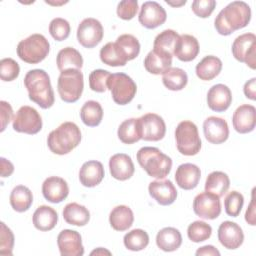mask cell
<instances>
[{
	"instance_id": "obj_1",
	"label": "cell",
	"mask_w": 256,
	"mask_h": 256,
	"mask_svg": "<svg viewBox=\"0 0 256 256\" xmlns=\"http://www.w3.org/2000/svg\"><path fill=\"white\" fill-rule=\"evenodd\" d=\"M251 20V8L244 1H233L224 7L216 16L214 27L223 36L246 27Z\"/></svg>"
},
{
	"instance_id": "obj_2",
	"label": "cell",
	"mask_w": 256,
	"mask_h": 256,
	"mask_svg": "<svg viewBox=\"0 0 256 256\" xmlns=\"http://www.w3.org/2000/svg\"><path fill=\"white\" fill-rule=\"evenodd\" d=\"M29 99L42 109L50 108L55 101L54 91L48 73L43 69L29 70L24 77Z\"/></svg>"
},
{
	"instance_id": "obj_3",
	"label": "cell",
	"mask_w": 256,
	"mask_h": 256,
	"mask_svg": "<svg viewBox=\"0 0 256 256\" xmlns=\"http://www.w3.org/2000/svg\"><path fill=\"white\" fill-rule=\"evenodd\" d=\"M81 142L80 128L74 122H64L52 130L47 137L50 151L57 155H65L75 149Z\"/></svg>"
},
{
	"instance_id": "obj_4",
	"label": "cell",
	"mask_w": 256,
	"mask_h": 256,
	"mask_svg": "<svg viewBox=\"0 0 256 256\" xmlns=\"http://www.w3.org/2000/svg\"><path fill=\"white\" fill-rule=\"evenodd\" d=\"M136 157L141 168L151 177L163 179L171 171V158L156 147H142L138 150Z\"/></svg>"
},
{
	"instance_id": "obj_5",
	"label": "cell",
	"mask_w": 256,
	"mask_h": 256,
	"mask_svg": "<svg viewBox=\"0 0 256 256\" xmlns=\"http://www.w3.org/2000/svg\"><path fill=\"white\" fill-rule=\"evenodd\" d=\"M49 51L50 44L48 40L39 33L28 36L17 45L18 57L28 64L40 63L48 56Z\"/></svg>"
},
{
	"instance_id": "obj_6",
	"label": "cell",
	"mask_w": 256,
	"mask_h": 256,
	"mask_svg": "<svg viewBox=\"0 0 256 256\" xmlns=\"http://www.w3.org/2000/svg\"><path fill=\"white\" fill-rule=\"evenodd\" d=\"M84 88L83 74L79 69H67L60 72L57 90L60 98L66 103L79 100Z\"/></svg>"
},
{
	"instance_id": "obj_7",
	"label": "cell",
	"mask_w": 256,
	"mask_h": 256,
	"mask_svg": "<svg viewBox=\"0 0 256 256\" xmlns=\"http://www.w3.org/2000/svg\"><path fill=\"white\" fill-rule=\"evenodd\" d=\"M175 140L178 151L185 156H194L201 149L198 128L192 121H181L175 129Z\"/></svg>"
},
{
	"instance_id": "obj_8",
	"label": "cell",
	"mask_w": 256,
	"mask_h": 256,
	"mask_svg": "<svg viewBox=\"0 0 256 256\" xmlns=\"http://www.w3.org/2000/svg\"><path fill=\"white\" fill-rule=\"evenodd\" d=\"M107 89L110 90L116 104L126 105L133 100L137 86L130 76L120 72L110 75L107 81Z\"/></svg>"
},
{
	"instance_id": "obj_9",
	"label": "cell",
	"mask_w": 256,
	"mask_h": 256,
	"mask_svg": "<svg viewBox=\"0 0 256 256\" xmlns=\"http://www.w3.org/2000/svg\"><path fill=\"white\" fill-rule=\"evenodd\" d=\"M12 127L19 133L37 134L42 129V118L35 108L24 105L19 108L13 117Z\"/></svg>"
},
{
	"instance_id": "obj_10",
	"label": "cell",
	"mask_w": 256,
	"mask_h": 256,
	"mask_svg": "<svg viewBox=\"0 0 256 256\" xmlns=\"http://www.w3.org/2000/svg\"><path fill=\"white\" fill-rule=\"evenodd\" d=\"M234 58L245 63L251 69L256 67V36L253 33H244L235 38L232 43Z\"/></svg>"
},
{
	"instance_id": "obj_11",
	"label": "cell",
	"mask_w": 256,
	"mask_h": 256,
	"mask_svg": "<svg viewBox=\"0 0 256 256\" xmlns=\"http://www.w3.org/2000/svg\"><path fill=\"white\" fill-rule=\"evenodd\" d=\"M103 35V26L95 18H85L77 28V40L85 48L97 46L102 41Z\"/></svg>"
},
{
	"instance_id": "obj_12",
	"label": "cell",
	"mask_w": 256,
	"mask_h": 256,
	"mask_svg": "<svg viewBox=\"0 0 256 256\" xmlns=\"http://www.w3.org/2000/svg\"><path fill=\"white\" fill-rule=\"evenodd\" d=\"M193 210L202 219H216L221 213L220 197L207 191L199 193L193 200Z\"/></svg>"
},
{
	"instance_id": "obj_13",
	"label": "cell",
	"mask_w": 256,
	"mask_h": 256,
	"mask_svg": "<svg viewBox=\"0 0 256 256\" xmlns=\"http://www.w3.org/2000/svg\"><path fill=\"white\" fill-rule=\"evenodd\" d=\"M141 139L145 141H159L164 138L166 124L161 116L155 113H147L138 118Z\"/></svg>"
},
{
	"instance_id": "obj_14",
	"label": "cell",
	"mask_w": 256,
	"mask_h": 256,
	"mask_svg": "<svg viewBox=\"0 0 256 256\" xmlns=\"http://www.w3.org/2000/svg\"><path fill=\"white\" fill-rule=\"evenodd\" d=\"M167 19L165 9L155 1H146L142 4L138 16V20L142 26L147 29H155Z\"/></svg>"
},
{
	"instance_id": "obj_15",
	"label": "cell",
	"mask_w": 256,
	"mask_h": 256,
	"mask_svg": "<svg viewBox=\"0 0 256 256\" xmlns=\"http://www.w3.org/2000/svg\"><path fill=\"white\" fill-rule=\"evenodd\" d=\"M57 245L62 256H82L84 254L81 235L75 230H62L58 234Z\"/></svg>"
},
{
	"instance_id": "obj_16",
	"label": "cell",
	"mask_w": 256,
	"mask_h": 256,
	"mask_svg": "<svg viewBox=\"0 0 256 256\" xmlns=\"http://www.w3.org/2000/svg\"><path fill=\"white\" fill-rule=\"evenodd\" d=\"M218 240L226 249H237L244 241V233L237 223L224 221L218 228Z\"/></svg>"
},
{
	"instance_id": "obj_17",
	"label": "cell",
	"mask_w": 256,
	"mask_h": 256,
	"mask_svg": "<svg viewBox=\"0 0 256 256\" xmlns=\"http://www.w3.org/2000/svg\"><path fill=\"white\" fill-rule=\"evenodd\" d=\"M203 133L208 142L221 144L229 137V127L223 118L210 116L203 122Z\"/></svg>"
},
{
	"instance_id": "obj_18",
	"label": "cell",
	"mask_w": 256,
	"mask_h": 256,
	"mask_svg": "<svg viewBox=\"0 0 256 256\" xmlns=\"http://www.w3.org/2000/svg\"><path fill=\"white\" fill-rule=\"evenodd\" d=\"M232 124L240 134L252 132L256 125V109L253 105H240L233 113Z\"/></svg>"
},
{
	"instance_id": "obj_19",
	"label": "cell",
	"mask_w": 256,
	"mask_h": 256,
	"mask_svg": "<svg viewBox=\"0 0 256 256\" xmlns=\"http://www.w3.org/2000/svg\"><path fill=\"white\" fill-rule=\"evenodd\" d=\"M150 196L160 205L168 206L177 198V190L170 180H155L148 186Z\"/></svg>"
},
{
	"instance_id": "obj_20",
	"label": "cell",
	"mask_w": 256,
	"mask_h": 256,
	"mask_svg": "<svg viewBox=\"0 0 256 256\" xmlns=\"http://www.w3.org/2000/svg\"><path fill=\"white\" fill-rule=\"evenodd\" d=\"M42 194L47 201L51 203H60L67 198L69 187L63 178L51 176L44 180L42 184Z\"/></svg>"
},
{
	"instance_id": "obj_21",
	"label": "cell",
	"mask_w": 256,
	"mask_h": 256,
	"mask_svg": "<svg viewBox=\"0 0 256 256\" xmlns=\"http://www.w3.org/2000/svg\"><path fill=\"white\" fill-rule=\"evenodd\" d=\"M232 102V93L224 84L213 85L207 93L208 107L216 112L226 111Z\"/></svg>"
},
{
	"instance_id": "obj_22",
	"label": "cell",
	"mask_w": 256,
	"mask_h": 256,
	"mask_svg": "<svg viewBox=\"0 0 256 256\" xmlns=\"http://www.w3.org/2000/svg\"><path fill=\"white\" fill-rule=\"evenodd\" d=\"M109 170L113 178L125 181L133 176L135 167L129 155L125 153H117L109 160Z\"/></svg>"
},
{
	"instance_id": "obj_23",
	"label": "cell",
	"mask_w": 256,
	"mask_h": 256,
	"mask_svg": "<svg viewBox=\"0 0 256 256\" xmlns=\"http://www.w3.org/2000/svg\"><path fill=\"white\" fill-rule=\"evenodd\" d=\"M201 178L200 168L192 163H184L178 166L175 172L177 185L184 190H192L197 187Z\"/></svg>"
},
{
	"instance_id": "obj_24",
	"label": "cell",
	"mask_w": 256,
	"mask_h": 256,
	"mask_svg": "<svg viewBox=\"0 0 256 256\" xmlns=\"http://www.w3.org/2000/svg\"><path fill=\"white\" fill-rule=\"evenodd\" d=\"M172 55L158 49H152L144 59L145 69L154 75L166 72L172 65Z\"/></svg>"
},
{
	"instance_id": "obj_25",
	"label": "cell",
	"mask_w": 256,
	"mask_h": 256,
	"mask_svg": "<svg viewBox=\"0 0 256 256\" xmlns=\"http://www.w3.org/2000/svg\"><path fill=\"white\" fill-rule=\"evenodd\" d=\"M105 175L101 162L90 160L85 162L79 170L80 183L85 187H95L101 183Z\"/></svg>"
},
{
	"instance_id": "obj_26",
	"label": "cell",
	"mask_w": 256,
	"mask_h": 256,
	"mask_svg": "<svg viewBox=\"0 0 256 256\" xmlns=\"http://www.w3.org/2000/svg\"><path fill=\"white\" fill-rule=\"evenodd\" d=\"M199 50L200 47L198 40L192 35L183 34L180 35L179 40L177 41L173 55L180 61L190 62L197 57Z\"/></svg>"
},
{
	"instance_id": "obj_27",
	"label": "cell",
	"mask_w": 256,
	"mask_h": 256,
	"mask_svg": "<svg viewBox=\"0 0 256 256\" xmlns=\"http://www.w3.org/2000/svg\"><path fill=\"white\" fill-rule=\"evenodd\" d=\"M32 220L36 229L40 231H50L57 224L58 214L52 207L41 205L35 210Z\"/></svg>"
},
{
	"instance_id": "obj_28",
	"label": "cell",
	"mask_w": 256,
	"mask_h": 256,
	"mask_svg": "<svg viewBox=\"0 0 256 256\" xmlns=\"http://www.w3.org/2000/svg\"><path fill=\"white\" fill-rule=\"evenodd\" d=\"M156 244L159 249L165 252L175 251L182 244V235L174 227H165L157 233Z\"/></svg>"
},
{
	"instance_id": "obj_29",
	"label": "cell",
	"mask_w": 256,
	"mask_h": 256,
	"mask_svg": "<svg viewBox=\"0 0 256 256\" xmlns=\"http://www.w3.org/2000/svg\"><path fill=\"white\" fill-rule=\"evenodd\" d=\"M134 221V214L130 207L126 205H119L112 209L109 215V222L111 227L116 231L128 230Z\"/></svg>"
},
{
	"instance_id": "obj_30",
	"label": "cell",
	"mask_w": 256,
	"mask_h": 256,
	"mask_svg": "<svg viewBox=\"0 0 256 256\" xmlns=\"http://www.w3.org/2000/svg\"><path fill=\"white\" fill-rule=\"evenodd\" d=\"M222 70V61L214 56L208 55L205 56L195 68L197 77L203 81H210L214 79Z\"/></svg>"
},
{
	"instance_id": "obj_31",
	"label": "cell",
	"mask_w": 256,
	"mask_h": 256,
	"mask_svg": "<svg viewBox=\"0 0 256 256\" xmlns=\"http://www.w3.org/2000/svg\"><path fill=\"white\" fill-rule=\"evenodd\" d=\"M63 218L64 220L74 226H84L90 220L89 210L76 202L68 203L63 209Z\"/></svg>"
},
{
	"instance_id": "obj_32",
	"label": "cell",
	"mask_w": 256,
	"mask_h": 256,
	"mask_svg": "<svg viewBox=\"0 0 256 256\" xmlns=\"http://www.w3.org/2000/svg\"><path fill=\"white\" fill-rule=\"evenodd\" d=\"M56 64L60 71L67 69H81L83 66V58L78 50L73 47H65L61 49L56 58Z\"/></svg>"
},
{
	"instance_id": "obj_33",
	"label": "cell",
	"mask_w": 256,
	"mask_h": 256,
	"mask_svg": "<svg viewBox=\"0 0 256 256\" xmlns=\"http://www.w3.org/2000/svg\"><path fill=\"white\" fill-rule=\"evenodd\" d=\"M33 203V194L31 190L24 185H17L10 194V205L16 212L27 211Z\"/></svg>"
},
{
	"instance_id": "obj_34",
	"label": "cell",
	"mask_w": 256,
	"mask_h": 256,
	"mask_svg": "<svg viewBox=\"0 0 256 256\" xmlns=\"http://www.w3.org/2000/svg\"><path fill=\"white\" fill-rule=\"evenodd\" d=\"M230 186V179L228 175L222 171L211 172L205 182V191L213 193L218 197L224 196Z\"/></svg>"
},
{
	"instance_id": "obj_35",
	"label": "cell",
	"mask_w": 256,
	"mask_h": 256,
	"mask_svg": "<svg viewBox=\"0 0 256 256\" xmlns=\"http://www.w3.org/2000/svg\"><path fill=\"white\" fill-rule=\"evenodd\" d=\"M82 122L89 127L98 126L103 118V109L99 102L94 100L86 101L80 110Z\"/></svg>"
},
{
	"instance_id": "obj_36",
	"label": "cell",
	"mask_w": 256,
	"mask_h": 256,
	"mask_svg": "<svg viewBox=\"0 0 256 256\" xmlns=\"http://www.w3.org/2000/svg\"><path fill=\"white\" fill-rule=\"evenodd\" d=\"M118 138L124 144H133L141 139L138 118L124 120L118 127Z\"/></svg>"
},
{
	"instance_id": "obj_37",
	"label": "cell",
	"mask_w": 256,
	"mask_h": 256,
	"mask_svg": "<svg viewBox=\"0 0 256 256\" xmlns=\"http://www.w3.org/2000/svg\"><path fill=\"white\" fill-rule=\"evenodd\" d=\"M162 82L167 89L171 91H180L187 85L188 76L183 69L171 67L163 73Z\"/></svg>"
},
{
	"instance_id": "obj_38",
	"label": "cell",
	"mask_w": 256,
	"mask_h": 256,
	"mask_svg": "<svg viewBox=\"0 0 256 256\" xmlns=\"http://www.w3.org/2000/svg\"><path fill=\"white\" fill-rule=\"evenodd\" d=\"M100 59L104 64L112 67L124 66L128 62L115 42H108L101 48Z\"/></svg>"
},
{
	"instance_id": "obj_39",
	"label": "cell",
	"mask_w": 256,
	"mask_h": 256,
	"mask_svg": "<svg viewBox=\"0 0 256 256\" xmlns=\"http://www.w3.org/2000/svg\"><path fill=\"white\" fill-rule=\"evenodd\" d=\"M180 35L172 30V29H166L164 31H162L161 33H159L155 39H154V43H153V48L154 49H158V50H162L164 52H167L169 54H171L172 56L174 53V49L175 46L177 44V41L179 40Z\"/></svg>"
},
{
	"instance_id": "obj_40",
	"label": "cell",
	"mask_w": 256,
	"mask_h": 256,
	"mask_svg": "<svg viewBox=\"0 0 256 256\" xmlns=\"http://www.w3.org/2000/svg\"><path fill=\"white\" fill-rule=\"evenodd\" d=\"M123 242L128 250L140 251L148 246L149 235L142 229H133L124 235Z\"/></svg>"
},
{
	"instance_id": "obj_41",
	"label": "cell",
	"mask_w": 256,
	"mask_h": 256,
	"mask_svg": "<svg viewBox=\"0 0 256 256\" xmlns=\"http://www.w3.org/2000/svg\"><path fill=\"white\" fill-rule=\"evenodd\" d=\"M212 234V227L204 221H194L187 228L188 238L195 243L203 242L210 238Z\"/></svg>"
},
{
	"instance_id": "obj_42",
	"label": "cell",
	"mask_w": 256,
	"mask_h": 256,
	"mask_svg": "<svg viewBox=\"0 0 256 256\" xmlns=\"http://www.w3.org/2000/svg\"><path fill=\"white\" fill-rule=\"evenodd\" d=\"M244 197L238 191L229 192L224 199V208L227 215L231 217H237L243 207Z\"/></svg>"
},
{
	"instance_id": "obj_43",
	"label": "cell",
	"mask_w": 256,
	"mask_h": 256,
	"mask_svg": "<svg viewBox=\"0 0 256 256\" xmlns=\"http://www.w3.org/2000/svg\"><path fill=\"white\" fill-rule=\"evenodd\" d=\"M70 24L64 18H54L49 24V33L56 41H63L70 35Z\"/></svg>"
},
{
	"instance_id": "obj_44",
	"label": "cell",
	"mask_w": 256,
	"mask_h": 256,
	"mask_svg": "<svg viewBox=\"0 0 256 256\" xmlns=\"http://www.w3.org/2000/svg\"><path fill=\"white\" fill-rule=\"evenodd\" d=\"M116 41L125 50L129 61L135 59L140 53V43L138 39L131 34H122L117 37Z\"/></svg>"
},
{
	"instance_id": "obj_45",
	"label": "cell",
	"mask_w": 256,
	"mask_h": 256,
	"mask_svg": "<svg viewBox=\"0 0 256 256\" xmlns=\"http://www.w3.org/2000/svg\"><path fill=\"white\" fill-rule=\"evenodd\" d=\"M111 73L107 70L96 69L89 75V86L92 91L102 93L107 90V81Z\"/></svg>"
},
{
	"instance_id": "obj_46",
	"label": "cell",
	"mask_w": 256,
	"mask_h": 256,
	"mask_svg": "<svg viewBox=\"0 0 256 256\" xmlns=\"http://www.w3.org/2000/svg\"><path fill=\"white\" fill-rule=\"evenodd\" d=\"M20 73L19 64L12 58H3L0 61V77L5 82L15 80Z\"/></svg>"
},
{
	"instance_id": "obj_47",
	"label": "cell",
	"mask_w": 256,
	"mask_h": 256,
	"mask_svg": "<svg viewBox=\"0 0 256 256\" xmlns=\"http://www.w3.org/2000/svg\"><path fill=\"white\" fill-rule=\"evenodd\" d=\"M14 246V234L4 222H1L0 229V254L12 255Z\"/></svg>"
},
{
	"instance_id": "obj_48",
	"label": "cell",
	"mask_w": 256,
	"mask_h": 256,
	"mask_svg": "<svg viewBox=\"0 0 256 256\" xmlns=\"http://www.w3.org/2000/svg\"><path fill=\"white\" fill-rule=\"evenodd\" d=\"M138 1L137 0H123L117 5V15L123 20H131L135 17L138 11Z\"/></svg>"
},
{
	"instance_id": "obj_49",
	"label": "cell",
	"mask_w": 256,
	"mask_h": 256,
	"mask_svg": "<svg viewBox=\"0 0 256 256\" xmlns=\"http://www.w3.org/2000/svg\"><path fill=\"white\" fill-rule=\"evenodd\" d=\"M216 7L214 0H195L192 2L191 8L193 13L200 18L209 17Z\"/></svg>"
},
{
	"instance_id": "obj_50",
	"label": "cell",
	"mask_w": 256,
	"mask_h": 256,
	"mask_svg": "<svg viewBox=\"0 0 256 256\" xmlns=\"http://www.w3.org/2000/svg\"><path fill=\"white\" fill-rule=\"evenodd\" d=\"M0 107H1V132H3L6 126L9 124V122L13 120L12 119L13 109L8 102L3 100L0 102Z\"/></svg>"
},
{
	"instance_id": "obj_51",
	"label": "cell",
	"mask_w": 256,
	"mask_h": 256,
	"mask_svg": "<svg viewBox=\"0 0 256 256\" xmlns=\"http://www.w3.org/2000/svg\"><path fill=\"white\" fill-rule=\"evenodd\" d=\"M254 191L255 189L252 190V197H251V202L246 210V213H245V220L248 224L254 226L256 225V221H255V208H256V205H255V199H254Z\"/></svg>"
},
{
	"instance_id": "obj_52",
	"label": "cell",
	"mask_w": 256,
	"mask_h": 256,
	"mask_svg": "<svg viewBox=\"0 0 256 256\" xmlns=\"http://www.w3.org/2000/svg\"><path fill=\"white\" fill-rule=\"evenodd\" d=\"M245 96L250 100H256V78L248 80L243 88Z\"/></svg>"
},
{
	"instance_id": "obj_53",
	"label": "cell",
	"mask_w": 256,
	"mask_h": 256,
	"mask_svg": "<svg viewBox=\"0 0 256 256\" xmlns=\"http://www.w3.org/2000/svg\"><path fill=\"white\" fill-rule=\"evenodd\" d=\"M1 165V177H9L14 172V165L4 157L0 158Z\"/></svg>"
},
{
	"instance_id": "obj_54",
	"label": "cell",
	"mask_w": 256,
	"mask_h": 256,
	"mask_svg": "<svg viewBox=\"0 0 256 256\" xmlns=\"http://www.w3.org/2000/svg\"><path fill=\"white\" fill-rule=\"evenodd\" d=\"M196 255L200 256V255H209V256H219L220 252L212 245H205L200 247L199 249H197L196 251Z\"/></svg>"
},
{
	"instance_id": "obj_55",
	"label": "cell",
	"mask_w": 256,
	"mask_h": 256,
	"mask_svg": "<svg viewBox=\"0 0 256 256\" xmlns=\"http://www.w3.org/2000/svg\"><path fill=\"white\" fill-rule=\"evenodd\" d=\"M103 254H107V255H111V252L104 249V248H101L99 247L98 249H95L91 252V255H103Z\"/></svg>"
},
{
	"instance_id": "obj_56",
	"label": "cell",
	"mask_w": 256,
	"mask_h": 256,
	"mask_svg": "<svg viewBox=\"0 0 256 256\" xmlns=\"http://www.w3.org/2000/svg\"><path fill=\"white\" fill-rule=\"evenodd\" d=\"M168 5H170V6H172V7H180V6H182V5H185L186 4V0H182V1H176V2H173V1H168V0H166L165 1Z\"/></svg>"
}]
</instances>
